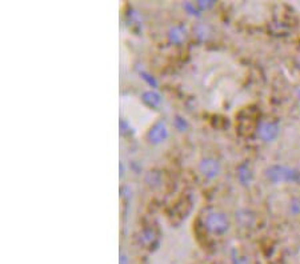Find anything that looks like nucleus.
Instances as JSON below:
<instances>
[{
  "mask_svg": "<svg viewBox=\"0 0 300 264\" xmlns=\"http://www.w3.org/2000/svg\"><path fill=\"white\" fill-rule=\"evenodd\" d=\"M268 179L273 183H288L297 179V173L293 169L283 166H273L267 171Z\"/></svg>",
  "mask_w": 300,
  "mask_h": 264,
  "instance_id": "nucleus-1",
  "label": "nucleus"
},
{
  "mask_svg": "<svg viewBox=\"0 0 300 264\" xmlns=\"http://www.w3.org/2000/svg\"><path fill=\"white\" fill-rule=\"evenodd\" d=\"M206 226L213 234H223L228 228V220L223 213H209L206 219Z\"/></svg>",
  "mask_w": 300,
  "mask_h": 264,
  "instance_id": "nucleus-2",
  "label": "nucleus"
},
{
  "mask_svg": "<svg viewBox=\"0 0 300 264\" xmlns=\"http://www.w3.org/2000/svg\"><path fill=\"white\" fill-rule=\"evenodd\" d=\"M279 134V127L275 123H263L259 127L258 135L264 140V142H271Z\"/></svg>",
  "mask_w": 300,
  "mask_h": 264,
  "instance_id": "nucleus-3",
  "label": "nucleus"
},
{
  "mask_svg": "<svg viewBox=\"0 0 300 264\" xmlns=\"http://www.w3.org/2000/svg\"><path fill=\"white\" fill-rule=\"evenodd\" d=\"M200 171L207 178H215L220 172L219 163L213 159H204L200 163Z\"/></svg>",
  "mask_w": 300,
  "mask_h": 264,
  "instance_id": "nucleus-4",
  "label": "nucleus"
},
{
  "mask_svg": "<svg viewBox=\"0 0 300 264\" xmlns=\"http://www.w3.org/2000/svg\"><path fill=\"white\" fill-rule=\"evenodd\" d=\"M167 135H168L167 127L162 122H159L152 127L151 132H149V140L152 143H160L167 138Z\"/></svg>",
  "mask_w": 300,
  "mask_h": 264,
  "instance_id": "nucleus-5",
  "label": "nucleus"
},
{
  "mask_svg": "<svg viewBox=\"0 0 300 264\" xmlns=\"http://www.w3.org/2000/svg\"><path fill=\"white\" fill-rule=\"evenodd\" d=\"M184 31L182 30L180 27H174L171 30V32H169V37H171L172 41H175V43H180V41L184 39Z\"/></svg>",
  "mask_w": 300,
  "mask_h": 264,
  "instance_id": "nucleus-6",
  "label": "nucleus"
},
{
  "mask_svg": "<svg viewBox=\"0 0 300 264\" xmlns=\"http://www.w3.org/2000/svg\"><path fill=\"white\" fill-rule=\"evenodd\" d=\"M144 100L148 103L149 105H156L160 103V98H159V95H156V94H154V92H145Z\"/></svg>",
  "mask_w": 300,
  "mask_h": 264,
  "instance_id": "nucleus-7",
  "label": "nucleus"
},
{
  "mask_svg": "<svg viewBox=\"0 0 300 264\" xmlns=\"http://www.w3.org/2000/svg\"><path fill=\"white\" fill-rule=\"evenodd\" d=\"M235 264H248V260H247V257H239Z\"/></svg>",
  "mask_w": 300,
  "mask_h": 264,
  "instance_id": "nucleus-8",
  "label": "nucleus"
},
{
  "mask_svg": "<svg viewBox=\"0 0 300 264\" xmlns=\"http://www.w3.org/2000/svg\"><path fill=\"white\" fill-rule=\"evenodd\" d=\"M299 96H300V92H299Z\"/></svg>",
  "mask_w": 300,
  "mask_h": 264,
  "instance_id": "nucleus-9",
  "label": "nucleus"
}]
</instances>
